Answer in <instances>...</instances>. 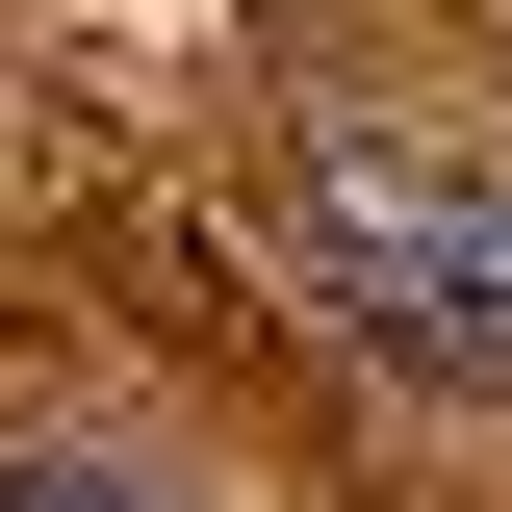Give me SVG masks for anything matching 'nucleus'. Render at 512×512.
Masks as SVG:
<instances>
[{
  "label": "nucleus",
  "mask_w": 512,
  "mask_h": 512,
  "mask_svg": "<svg viewBox=\"0 0 512 512\" xmlns=\"http://www.w3.org/2000/svg\"><path fill=\"white\" fill-rule=\"evenodd\" d=\"M0 512H128V487H77V461H26V487H0Z\"/></svg>",
  "instance_id": "f03ea898"
},
{
  "label": "nucleus",
  "mask_w": 512,
  "mask_h": 512,
  "mask_svg": "<svg viewBox=\"0 0 512 512\" xmlns=\"http://www.w3.org/2000/svg\"><path fill=\"white\" fill-rule=\"evenodd\" d=\"M282 231H308V282H333V308H359V333H384L410 384H512V180H487V154L333 128Z\"/></svg>",
  "instance_id": "f257e3e1"
}]
</instances>
